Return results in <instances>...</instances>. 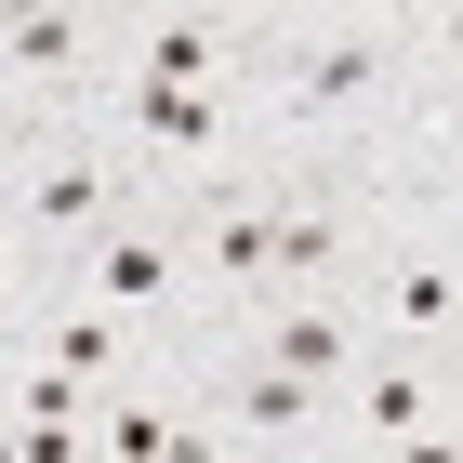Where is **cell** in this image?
<instances>
[{
  "instance_id": "cell-1",
  "label": "cell",
  "mask_w": 463,
  "mask_h": 463,
  "mask_svg": "<svg viewBox=\"0 0 463 463\" xmlns=\"http://www.w3.org/2000/svg\"><path fill=\"white\" fill-rule=\"evenodd\" d=\"M213 411H225V424H251V437H305L331 397L305 384V371H279V357H251V371H225V384H213Z\"/></svg>"
},
{
  "instance_id": "cell-2",
  "label": "cell",
  "mask_w": 463,
  "mask_h": 463,
  "mask_svg": "<svg viewBox=\"0 0 463 463\" xmlns=\"http://www.w3.org/2000/svg\"><path fill=\"white\" fill-rule=\"evenodd\" d=\"M397 80V40H318V53H291V107H357V93H384Z\"/></svg>"
},
{
  "instance_id": "cell-3",
  "label": "cell",
  "mask_w": 463,
  "mask_h": 463,
  "mask_svg": "<svg viewBox=\"0 0 463 463\" xmlns=\"http://www.w3.org/2000/svg\"><path fill=\"white\" fill-rule=\"evenodd\" d=\"M119 107H133L146 146H173V159H213V133H225V107L199 93V80H146V67H133V93H119Z\"/></svg>"
},
{
  "instance_id": "cell-4",
  "label": "cell",
  "mask_w": 463,
  "mask_h": 463,
  "mask_svg": "<svg viewBox=\"0 0 463 463\" xmlns=\"http://www.w3.org/2000/svg\"><path fill=\"white\" fill-rule=\"evenodd\" d=\"M80 0H14L0 14V67H27V80H80Z\"/></svg>"
},
{
  "instance_id": "cell-5",
  "label": "cell",
  "mask_w": 463,
  "mask_h": 463,
  "mask_svg": "<svg viewBox=\"0 0 463 463\" xmlns=\"http://www.w3.org/2000/svg\"><path fill=\"white\" fill-rule=\"evenodd\" d=\"M27 225H53V239H93V225H119V185H107V159H53V173L27 185Z\"/></svg>"
},
{
  "instance_id": "cell-6",
  "label": "cell",
  "mask_w": 463,
  "mask_h": 463,
  "mask_svg": "<svg viewBox=\"0 0 463 463\" xmlns=\"http://www.w3.org/2000/svg\"><path fill=\"white\" fill-rule=\"evenodd\" d=\"M265 357H279V371H305V384H345V371H357V331L345 318H331V305H291V318H265Z\"/></svg>"
},
{
  "instance_id": "cell-7",
  "label": "cell",
  "mask_w": 463,
  "mask_h": 463,
  "mask_svg": "<svg viewBox=\"0 0 463 463\" xmlns=\"http://www.w3.org/2000/svg\"><path fill=\"white\" fill-rule=\"evenodd\" d=\"M93 450H107V463H213V437H199V424H173V411H146V397H119Z\"/></svg>"
},
{
  "instance_id": "cell-8",
  "label": "cell",
  "mask_w": 463,
  "mask_h": 463,
  "mask_svg": "<svg viewBox=\"0 0 463 463\" xmlns=\"http://www.w3.org/2000/svg\"><path fill=\"white\" fill-rule=\"evenodd\" d=\"M213 279H279V199H225L213 213Z\"/></svg>"
},
{
  "instance_id": "cell-9",
  "label": "cell",
  "mask_w": 463,
  "mask_h": 463,
  "mask_svg": "<svg viewBox=\"0 0 463 463\" xmlns=\"http://www.w3.org/2000/svg\"><path fill=\"white\" fill-rule=\"evenodd\" d=\"M93 291H107V305H159V291H173V251L146 239V225H107V239H93Z\"/></svg>"
},
{
  "instance_id": "cell-10",
  "label": "cell",
  "mask_w": 463,
  "mask_h": 463,
  "mask_svg": "<svg viewBox=\"0 0 463 463\" xmlns=\"http://www.w3.org/2000/svg\"><path fill=\"white\" fill-rule=\"evenodd\" d=\"M384 318H397V331H450V318H463V265H437V251H411V265L384 279Z\"/></svg>"
},
{
  "instance_id": "cell-11",
  "label": "cell",
  "mask_w": 463,
  "mask_h": 463,
  "mask_svg": "<svg viewBox=\"0 0 463 463\" xmlns=\"http://www.w3.org/2000/svg\"><path fill=\"white\" fill-rule=\"evenodd\" d=\"M133 67H146V80H199V93H213V67H225V40H213V14H159Z\"/></svg>"
},
{
  "instance_id": "cell-12",
  "label": "cell",
  "mask_w": 463,
  "mask_h": 463,
  "mask_svg": "<svg viewBox=\"0 0 463 463\" xmlns=\"http://www.w3.org/2000/svg\"><path fill=\"white\" fill-rule=\"evenodd\" d=\"M357 424L371 437H424L437 411H424V371H357Z\"/></svg>"
},
{
  "instance_id": "cell-13",
  "label": "cell",
  "mask_w": 463,
  "mask_h": 463,
  "mask_svg": "<svg viewBox=\"0 0 463 463\" xmlns=\"http://www.w3.org/2000/svg\"><path fill=\"white\" fill-rule=\"evenodd\" d=\"M331 251H345V213H331V199H279V265L291 279H318Z\"/></svg>"
},
{
  "instance_id": "cell-14",
  "label": "cell",
  "mask_w": 463,
  "mask_h": 463,
  "mask_svg": "<svg viewBox=\"0 0 463 463\" xmlns=\"http://www.w3.org/2000/svg\"><path fill=\"white\" fill-rule=\"evenodd\" d=\"M14 463H93L80 411H14Z\"/></svg>"
},
{
  "instance_id": "cell-15",
  "label": "cell",
  "mask_w": 463,
  "mask_h": 463,
  "mask_svg": "<svg viewBox=\"0 0 463 463\" xmlns=\"http://www.w3.org/2000/svg\"><path fill=\"white\" fill-rule=\"evenodd\" d=\"M107 357H119V318H53V371L107 384Z\"/></svg>"
}]
</instances>
